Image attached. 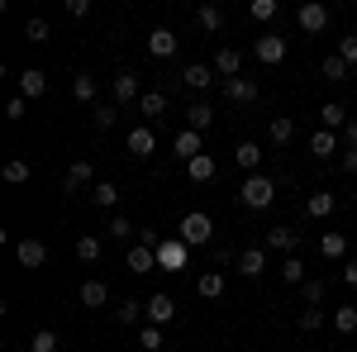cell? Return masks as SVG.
<instances>
[{
  "instance_id": "1",
  "label": "cell",
  "mask_w": 357,
  "mask_h": 352,
  "mask_svg": "<svg viewBox=\"0 0 357 352\" xmlns=\"http://www.w3.org/2000/svg\"><path fill=\"white\" fill-rule=\"evenodd\" d=\"M238 200H243L248 210H267V205L276 200V181H272V176H262V171H257V176H248L243 186H238Z\"/></svg>"
},
{
  "instance_id": "2",
  "label": "cell",
  "mask_w": 357,
  "mask_h": 352,
  "mask_svg": "<svg viewBox=\"0 0 357 352\" xmlns=\"http://www.w3.org/2000/svg\"><path fill=\"white\" fill-rule=\"evenodd\" d=\"M186 247H205L215 243V224H210V215H200V210H191V215L181 219V234H176Z\"/></svg>"
},
{
  "instance_id": "3",
  "label": "cell",
  "mask_w": 357,
  "mask_h": 352,
  "mask_svg": "<svg viewBox=\"0 0 357 352\" xmlns=\"http://www.w3.org/2000/svg\"><path fill=\"white\" fill-rule=\"evenodd\" d=\"M134 100H143V82H138V72H114L110 77V105H134Z\"/></svg>"
},
{
  "instance_id": "4",
  "label": "cell",
  "mask_w": 357,
  "mask_h": 352,
  "mask_svg": "<svg viewBox=\"0 0 357 352\" xmlns=\"http://www.w3.org/2000/svg\"><path fill=\"white\" fill-rule=\"evenodd\" d=\"M186 262H191V247L181 238H162L158 243V271H181Z\"/></svg>"
},
{
  "instance_id": "5",
  "label": "cell",
  "mask_w": 357,
  "mask_h": 352,
  "mask_svg": "<svg viewBox=\"0 0 357 352\" xmlns=\"http://www.w3.org/2000/svg\"><path fill=\"white\" fill-rule=\"evenodd\" d=\"M143 314H148V324H172V319H176V300L167 296V291H158V296H148L143 300Z\"/></svg>"
},
{
  "instance_id": "6",
  "label": "cell",
  "mask_w": 357,
  "mask_h": 352,
  "mask_svg": "<svg viewBox=\"0 0 357 352\" xmlns=\"http://www.w3.org/2000/svg\"><path fill=\"white\" fill-rule=\"evenodd\" d=\"M296 24H301L305 33H324V29H329V5H319V0L301 5V10H296Z\"/></svg>"
},
{
  "instance_id": "7",
  "label": "cell",
  "mask_w": 357,
  "mask_h": 352,
  "mask_svg": "<svg viewBox=\"0 0 357 352\" xmlns=\"http://www.w3.org/2000/svg\"><path fill=\"white\" fill-rule=\"evenodd\" d=\"M15 257H20V267L38 271L48 262V243H43V238H20V243H15Z\"/></svg>"
},
{
  "instance_id": "8",
  "label": "cell",
  "mask_w": 357,
  "mask_h": 352,
  "mask_svg": "<svg viewBox=\"0 0 357 352\" xmlns=\"http://www.w3.org/2000/svg\"><path fill=\"white\" fill-rule=\"evenodd\" d=\"M267 247L286 252V257H296V247H301V229H291V224H272V229H267Z\"/></svg>"
},
{
  "instance_id": "9",
  "label": "cell",
  "mask_w": 357,
  "mask_h": 352,
  "mask_svg": "<svg viewBox=\"0 0 357 352\" xmlns=\"http://www.w3.org/2000/svg\"><path fill=\"white\" fill-rule=\"evenodd\" d=\"M252 53H257V62H267V67H276V62L286 57V38H281V33H262V38L252 43Z\"/></svg>"
},
{
  "instance_id": "10",
  "label": "cell",
  "mask_w": 357,
  "mask_h": 352,
  "mask_svg": "<svg viewBox=\"0 0 357 352\" xmlns=\"http://www.w3.org/2000/svg\"><path fill=\"white\" fill-rule=\"evenodd\" d=\"M129 271H134V276L158 271V247H153V243H134V247H129Z\"/></svg>"
},
{
  "instance_id": "11",
  "label": "cell",
  "mask_w": 357,
  "mask_h": 352,
  "mask_svg": "<svg viewBox=\"0 0 357 352\" xmlns=\"http://www.w3.org/2000/svg\"><path fill=\"white\" fill-rule=\"evenodd\" d=\"M124 148H129L134 158H153V148H158V134H153L148 124H138V129H129V138H124Z\"/></svg>"
},
{
  "instance_id": "12",
  "label": "cell",
  "mask_w": 357,
  "mask_h": 352,
  "mask_svg": "<svg viewBox=\"0 0 357 352\" xmlns=\"http://www.w3.org/2000/svg\"><path fill=\"white\" fill-rule=\"evenodd\" d=\"M43 91H48V72H43V67H24V72H20V95H24V100H38Z\"/></svg>"
},
{
  "instance_id": "13",
  "label": "cell",
  "mask_w": 357,
  "mask_h": 352,
  "mask_svg": "<svg viewBox=\"0 0 357 352\" xmlns=\"http://www.w3.org/2000/svg\"><path fill=\"white\" fill-rule=\"evenodd\" d=\"M91 181H96V167L91 162H72L67 171H62V190H67V195H77V190L91 186Z\"/></svg>"
},
{
  "instance_id": "14",
  "label": "cell",
  "mask_w": 357,
  "mask_h": 352,
  "mask_svg": "<svg viewBox=\"0 0 357 352\" xmlns=\"http://www.w3.org/2000/svg\"><path fill=\"white\" fill-rule=\"evenodd\" d=\"M82 305H86V309H105V305H110V286H105L100 276L82 281Z\"/></svg>"
},
{
  "instance_id": "15",
  "label": "cell",
  "mask_w": 357,
  "mask_h": 352,
  "mask_svg": "<svg viewBox=\"0 0 357 352\" xmlns=\"http://www.w3.org/2000/svg\"><path fill=\"white\" fill-rule=\"evenodd\" d=\"M210 67H215V77H224V82H234V77H238V67H243V53H238V48H220Z\"/></svg>"
},
{
  "instance_id": "16",
  "label": "cell",
  "mask_w": 357,
  "mask_h": 352,
  "mask_svg": "<svg viewBox=\"0 0 357 352\" xmlns=\"http://www.w3.org/2000/svg\"><path fill=\"white\" fill-rule=\"evenodd\" d=\"M181 82L191 86V91H210V86L220 82V77H215V67H210V62H191V67L181 72Z\"/></svg>"
},
{
  "instance_id": "17",
  "label": "cell",
  "mask_w": 357,
  "mask_h": 352,
  "mask_svg": "<svg viewBox=\"0 0 357 352\" xmlns=\"http://www.w3.org/2000/svg\"><path fill=\"white\" fill-rule=\"evenodd\" d=\"M210 124H215V105H210V100H191V105H186V129L205 134Z\"/></svg>"
},
{
  "instance_id": "18",
  "label": "cell",
  "mask_w": 357,
  "mask_h": 352,
  "mask_svg": "<svg viewBox=\"0 0 357 352\" xmlns=\"http://www.w3.org/2000/svg\"><path fill=\"white\" fill-rule=\"evenodd\" d=\"M224 95H229L234 105H252V100H257V82H252V77H234V82H224Z\"/></svg>"
},
{
  "instance_id": "19",
  "label": "cell",
  "mask_w": 357,
  "mask_h": 352,
  "mask_svg": "<svg viewBox=\"0 0 357 352\" xmlns=\"http://www.w3.org/2000/svg\"><path fill=\"white\" fill-rule=\"evenodd\" d=\"M262 271H267V252H262V247H248V252H238V276L257 281Z\"/></svg>"
},
{
  "instance_id": "20",
  "label": "cell",
  "mask_w": 357,
  "mask_h": 352,
  "mask_svg": "<svg viewBox=\"0 0 357 352\" xmlns=\"http://www.w3.org/2000/svg\"><path fill=\"white\" fill-rule=\"evenodd\" d=\"M215 171H220V162H215L210 153H200V158H191V162H186V176H191L195 186H205V181H215Z\"/></svg>"
},
{
  "instance_id": "21",
  "label": "cell",
  "mask_w": 357,
  "mask_h": 352,
  "mask_svg": "<svg viewBox=\"0 0 357 352\" xmlns=\"http://www.w3.org/2000/svg\"><path fill=\"white\" fill-rule=\"evenodd\" d=\"M176 43H181V38H176L172 29H153V33H148V53H153V57H172V53H176Z\"/></svg>"
},
{
  "instance_id": "22",
  "label": "cell",
  "mask_w": 357,
  "mask_h": 352,
  "mask_svg": "<svg viewBox=\"0 0 357 352\" xmlns=\"http://www.w3.org/2000/svg\"><path fill=\"white\" fill-rule=\"evenodd\" d=\"M262 158H267V153H262L257 143H238V148H234V162L243 167L248 176H257V167H262Z\"/></svg>"
},
{
  "instance_id": "23",
  "label": "cell",
  "mask_w": 357,
  "mask_h": 352,
  "mask_svg": "<svg viewBox=\"0 0 357 352\" xmlns=\"http://www.w3.org/2000/svg\"><path fill=\"white\" fill-rule=\"evenodd\" d=\"M319 119H324V129H329V134H343L353 114H348V105H338V100H329V105L319 109Z\"/></svg>"
},
{
  "instance_id": "24",
  "label": "cell",
  "mask_w": 357,
  "mask_h": 352,
  "mask_svg": "<svg viewBox=\"0 0 357 352\" xmlns=\"http://www.w3.org/2000/svg\"><path fill=\"white\" fill-rule=\"evenodd\" d=\"M72 95H77L82 105H96V95H100V82H96L91 72H77V77H72Z\"/></svg>"
},
{
  "instance_id": "25",
  "label": "cell",
  "mask_w": 357,
  "mask_h": 352,
  "mask_svg": "<svg viewBox=\"0 0 357 352\" xmlns=\"http://www.w3.org/2000/svg\"><path fill=\"white\" fill-rule=\"evenodd\" d=\"M319 252H324L329 262H348V238H343L338 229H329V234L319 238Z\"/></svg>"
},
{
  "instance_id": "26",
  "label": "cell",
  "mask_w": 357,
  "mask_h": 352,
  "mask_svg": "<svg viewBox=\"0 0 357 352\" xmlns=\"http://www.w3.org/2000/svg\"><path fill=\"white\" fill-rule=\"evenodd\" d=\"M305 210H310V219H329L333 210H338V200H333V190H314V195L305 200Z\"/></svg>"
},
{
  "instance_id": "27",
  "label": "cell",
  "mask_w": 357,
  "mask_h": 352,
  "mask_svg": "<svg viewBox=\"0 0 357 352\" xmlns=\"http://www.w3.org/2000/svg\"><path fill=\"white\" fill-rule=\"evenodd\" d=\"M172 148H176V153H181V158H186V162H191V158H200V153H205V138L195 134V129H181V134H176V143H172Z\"/></svg>"
},
{
  "instance_id": "28",
  "label": "cell",
  "mask_w": 357,
  "mask_h": 352,
  "mask_svg": "<svg viewBox=\"0 0 357 352\" xmlns=\"http://www.w3.org/2000/svg\"><path fill=\"white\" fill-rule=\"evenodd\" d=\"M91 205H96V210H114V205H119V186H114V181H96V186H91Z\"/></svg>"
},
{
  "instance_id": "29",
  "label": "cell",
  "mask_w": 357,
  "mask_h": 352,
  "mask_svg": "<svg viewBox=\"0 0 357 352\" xmlns=\"http://www.w3.org/2000/svg\"><path fill=\"white\" fill-rule=\"evenodd\" d=\"M114 319H119V324H138V319H148V314H143V300H134V296L114 300Z\"/></svg>"
},
{
  "instance_id": "30",
  "label": "cell",
  "mask_w": 357,
  "mask_h": 352,
  "mask_svg": "<svg viewBox=\"0 0 357 352\" xmlns=\"http://www.w3.org/2000/svg\"><path fill=\"white\" fill-rule=\"evenodd\" d=\"M224 286H229V281H224V271H200V281H195V291H200L205 300H220Z\"/></svg>"
},
{
  "instance_id": "31",
  "label": "cell",
  "mask_w": 357,
  "mask_h": 352,
  "mask_svg": "<svg viewBox=\"0 0 357 352\" xmlns=\"http://www.w3.org/2000/svg\"><path fill=\"white\" fill-rule=\"evenodd\" d=\"M338 148H343V138H338V134H329V129H319V134L310 138V153H314V158H333Z\"/></svg>"
},
{
  "instance_id": "32",
  "label": "cell",
  "mask_w": 357,
  "mask_h": 352,
  "mask_svg": "<svg viewBox=\"0 0 357 352\" xmlns=\"http://www.w3.org/2000/svg\"><path fill=\"white\" fill-rule=\"evenodd\" d=\"M267 138H272L276 148H286V143L296 138V119H291V114H276V119H272V129H267Z\"/></svg>"
},
{
  "instance_id": "33",
  "label": "cell",
  "mask_w": 357,
  "mask_h": 352,
  "mask_svg": "<svg viewBox=\"0 0 357 352\" xmlns=\"http://www.w3.org/2000/svg\"><path fill=\"white\" fill-rule=\"evenodd\" d=\"M276 15H281L276 0H248V20H252V24H272Z\"/></svg>"
},
{
  "instance_id": "34",
  "label": "cell",
  "mask_w": 357,
  "mask_h": 352,
  "mask_svg": "<svg viewBox=\"0 0 357 352\" xmlns=\"http://www.w3.org/2000/svg\"><path fill=\"white\" fill-rule=\"evenodd\" d=\"M195 24L205 29V33H220L224 29V10L220 5H200V10H195Z\"/></svg>"
},
{
  "instance_id": "35",
  "label": "cell",
  "mask_w": 357,
  "mask_h": 352,
  "mask_svg": "<svg viewBox=\"0 0 357 352\" xmlns=\"http://www.w3.org/2000/svg\"><path fill=\"white\" fill-rule=\"evenodd\" d=\"M333 328L348 338V333H357V305H338L333 309Z\"/></svg>"
},
{
  "instance_id": "36",
  "label": "cell",
  "mask_w": 357,
  "mask_h": 352,
  "mask_svg": "<svg viewBox=\"0 0 357 352\" xmlns=\"http://www.w3.org/2000/svg\"><path fill=\"white\" fill-rule=\"evenodd\" d=\"M0 176H5L10 186H24V181H29V162H24V158H10V162L0 167Z\"/></svg>"
},
{
  "instance_id": "37",
  "label": "cell",
  "mask_w": 357,
  "mask_h": 352,
  "mask_svg": "<svg viewBox=\"0 0 357 352\" xmlns=\"http://www.w3.org/2000/svg\"><path fill=\"white\" fill-rule=\"evenodd\" d=\"M138 343H143V352H162L167 348V338H162V328H158V324H143V328H138Z\"/></svg>"
},
{
  "instance_id": "38",
  "label": "cell",
  "mask_w": 357,
  "mask_h": 352,
  "mask_svg": "<svg viewBox=\"0 0 357 352\" xmlns=\"http://www.w3.org/2000/svg\"><path fill=\"white\" fill-rule=\"evenodd\" d=\"M281 281H286V286H305V281H310L301 257H286V262H281Z\"/></svg>"
},
{
  "instance_id": "39",
  "label": "cell",
  "mask_w": 357,
  "mask_h": 352,
  "mask_svg": "<svg viewBox=\"0 0 357 352\" xmlns=\"http://www.w3.org/2000/svg\"><path fill=\"white\" fill-rule=\"evenodd\" d=\"M62 348V338H57L53 328H38L33 338H29V352H57Z\"/></svg>"
},
{
  "instance_id": "40",
  "label": "cell",
  "mask_w": 357,
  "mask_h": 352,
  "mask_svg": "<svg viewBox=\"0 0 357 352\" xmlns=\"http://www.w3.org/2000/svg\"><path fill=\"white\" fill-rule=\"evenodd\" d=\"M138 105H143L148 119H158V114H167V95H162V91H143V100H138Z\"/></svg>"
},
{
  "instance_id": "41",
  "label": "cell",
  "mask_w": 357,
  "mask_h": 352,
  "mask_svg": "<svg viewBox=\"0 0 357 352\" xmlns=\"http://www.w3.org/2000/svg\"><path fill=\"white\" fill-rule=\"evenodd\" d=\"M91 119H96V129L105 134V129L119 124V105H96V109H91Z\"/></svg>"
},
{
  "instance_id": "42",
  "label": "cell",
  "mask_w": 357,
  "mask_h": 352,
  "mask_svg": "<svg viewBox=\"0 0 357 352\" xmlns=\"http://www.w3.org/2000/svg\"><path fill=\"white\" fill-rule=\"evenodd\" d=\"M319 72H324L329 82H348V62H343L338 53H329V57H324V67H319Z\"/></svg>"
},
{
  "instance_id": "43",
  "label": "cell",
  "mask_w": 357,
  "mask_h": 352,
  "mask_svg": "<svg viewBox=\"0 0 357 352\" xmlns=\"http://www.w3.org/2000/svg\"><path fill=\"white\" fill-rule=\"evenodd\" d=\"M48 33H53V29H48V20H38V15H33V20H24V38H29V43H48Z\"/></svg>"
},
{
  "instance_id": "44",
  "label": "cell",
  "mask_w": 357,
  "mask_h": 352,
  "mask_svg": "<svg viewBox=\"0 0 357 352\" xmlns=\"http://www.w3.org/2000/svg\"><path fill=\"white\" fill-rule=\"evenodd\" d=\"M105 234H110V238H134V219H129V215H110Z\"/></svg>"
},
{
  "instance_id": "45",
  "label": "cell",
  "mask_w": 357,
  "mask_h": 352,
  "mask_svg": "<svg viewBox=\"0 0 357 352\" xmlns=\"http://www.w3.org/2000/svg\"><path fill=\"white\" fill-rule=\"evenodd\" d=\"M77 257H82V262H96V257H100V238H91V234L77 238Z\"/></svg>"
},
{
  "instance_id": "46",
  "label": "cell",
  "mask_w": 357,
  "mask_h": 352,
  "mask_svg": "<svg viewBox=\"0 0 357 352\" xmlns=\"http://www.w3.org/2000/svg\"><path fill=\"white\" fill-rule=\"evenodd\" d=\"M319 324H324V309H319V305H305V314H301V328H305V333H314Z\"/></svg>"
},
{
  "instance_id": "47",
  "label": "cell",
  "mask_w": 357,
  "mask_h": 352,
  "mask_svg": "<svg viewBox=\"0 0 357 352\" xmlns=\"http://www.w3.org/2000/svg\"><path fill=\"white\" fill-rule=\"evenodd\" d=\"M24 114H29V100H24V95H10V100H5V119H15V124H20Z\"/></svg>"
},
{
  "instance_id": "48",
  "label": "cell",
  "mask_w": 357,
  "mask_h": 352,
  "mask_svg": "<svg viewBox=\"0 0 357 352\" xmlns=\"http://www.w3.org/2000/svg\"><path fill=\"white\" fill-rule=\"evenodd\" d=\"M301 296H305V305H324V281H305Z\"/></svg>"
},
{
  "instance_id": "49",
  "label": "cell",
  "mask_w": 357,
  "mask_h": 352,
  "mask_svg": "<svg viewBox=\"0 0 357 352\" xmlns=\"http://www.w3.org/2000/svg\"><path fill=\"white\" fill-rule=\"evenodd\" d=\"M338 57H343L348 67L357 62V33H343V43H338Z\"/></svg>"
},
{
  "instance_id": "50",
  "label": "cell",
  "mask_w": 357,
  "mask_h": 352,
  "mask_svg": "<svg viewBox=\"0 0 357 352\" xmlns=\"http://www.w3.org/2000/svg\"><path fill=\"white\" fill-rule=\"evenodd\" d=\"M67 15H72V20H86V15H91V0H67Z\"/></svg>"
},
{
  "instance_id": "51",
  "label": "cell",
  "mask_w": 357,
  "mask_h": 352,
  "mask_svg": "<svg viewBox=\"0 0 357 352\" xmlns=\"http://www.w3.org/2000/svg\"><path fill=\"white\" fill-rule=\"evenodd\" d=\"M343 171L357 176V148H343Z\"/></svg>"
},
{
  "instance_id": "52",
  "label": "cell",
  "mask_w": 357,
  "mask_h": 352,
  "mask_svg": "<svg viewBox=\"0 0 357 352\" xmlns=\"http://www.w3.org/2000/svg\"><path fill=\"white\" fill-rule=\"evenodd\" d=\"M338 138H343V148H357V119H348V129H343Z\"/></svg>"
},
{
  "instance_id": "53",
  "label": "cell",
  "mask_w": 357,
  "mask_h": 352,
  "mask_svg": "<svg viewBox=\"0 0 357 352\" xmlns=\"http://www.w3.org/2000/svg\"><path fill=\"white\" fill-rule=\"evenodd\" d=\"M343 281H348V286H357V257H348V262H343Z\"/></svg>"
}]
</instances>
